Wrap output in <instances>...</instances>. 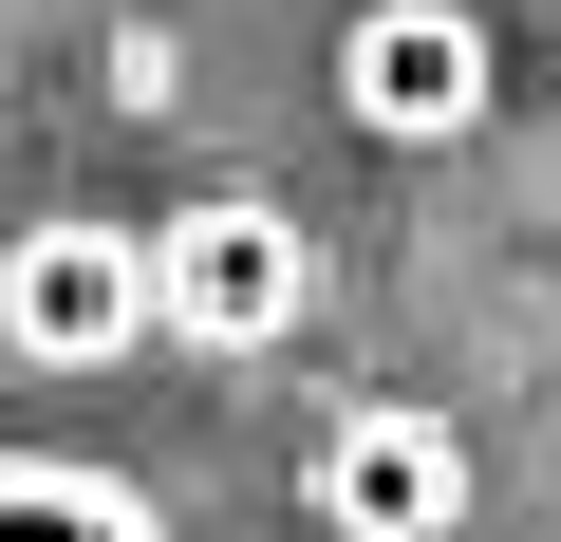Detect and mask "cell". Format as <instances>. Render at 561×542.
<instances>
[{
  "mask_svg": "<svg viewBox=\"0 0 561 542\" xmlns=\"http://www.w3.org/2000/svg\"><path fill=\"white\" fill-rule=\"evenodd\" d=\"M300 319H319V224L280 187L150 206V337L169 356H300Z\"/></svg>",
  "mask_w": 561,
  "mask_h": 542,
  "instance_id": "obj_1",
  "label": "cell"
},
{
  "mask_svg": "<svg viewBox=\"0 0 561 542\" xmlns=\"http://www.w3.org/2000/svg\"><path fill=\"white\" fill-rule=\"evenodd\" d=\"M319 94L356 150H468L505 113V38H486V0H337Z\"/></svg>",
  "mask_w": 561,
  "mask_h": 542,
  "instance_id": "obj_2",
  "label": "cell"
},
{
  "mask_svg": "<svg viewBox=\"0 0 561 542\" xmlns=\"http://www.w3.org/2000/svg\"><path fill=\"white\" fill-rule=\"evenodd\" d=\"M300 523H319V542H468V523H486V449H468L431 393H356V412H319V449H300Z\"/></svg>",
  "mask_w": 561,
  "mask_h": 542,
  "instance_id": "obj_3",
  "label": "cell"
},
{
  "mask_svg": "<svg viewBox=\"0 0 561 542\" xmlns=\"http://www.w3.org/2000/svg\"><path fill=\"white\" fill-rule=\"evenodd\" d=\"M0 356H20V374L150 356V224H94V206L20 224V243H0Z\"/></svg>",
  "mask_w": 561,
  "mask_h": 542,
  "instance_id": "obj_4",
  "label": "cell"
},
{
  "mask_svg": "<svg viewBox=\"0 0 561 542\" xmlns=\"http://www.w3.org/2000/svg\"><path fill=\"white\" fill-rule=\"evenodd\" d=\"M0 542H169V505L94 449H0Z\"/></svg>",
  "mask_w": 561,
  "mask_h": 542,
  "instance_id": "obj_5",
  "label": "cell"
}]
</instances>
